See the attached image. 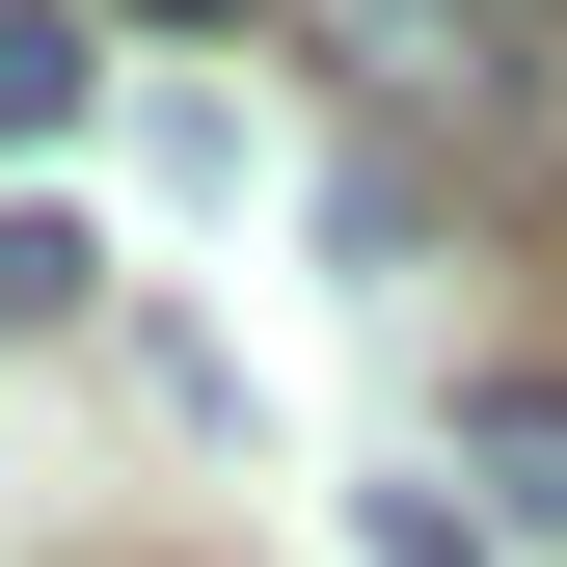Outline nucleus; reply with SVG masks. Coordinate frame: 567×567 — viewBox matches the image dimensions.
Returning a JSON list of instances; mask_svg holds the SVG:
<instances>
[{
	"label": "nucleus",
	"instance_id": "f257e3e1",
	"mask_svg": "<svg viewBox=\"0 0 567 567\" xmlns=\"http://www.w3.org/2000/svg\"><path fill=\"white\" fill-rule=\"evenodd\" d=\"M82 82H109L82 0H0V163H28V135H82Z\"/></svg>",
	"mask_w": 567,
	"mask_h": 567
},
{
	"label": "nucleus",
	"instance_id": "f03ea898",
	"mask_svg": "<svg viewBox=\"0 0 567 567\" xmlns=\"http://www.w3.org/2000/svg\"><path fill=\"white\" fill-rule=\"evenodd\" d=\"M82 270H109V244L54 217V189H0V324H82Z\"/></svg>",
	"mask_w": 567,
	"mask_h": 567
},
{
	"label": "nucleus",
	"instance_id": "7ed1b4c3",
	"mask_svg": "<svg viewBox=\"0 0 567 567\" xmlns=\"http://www.w3.org/2000/svg\"><path fill=\"white\" fill-rule=\"evenodd\" d=\"M486 486H514V540H567V405H514V433H486Z\"/></svg>",
	"mask_w": 567,
	"mask_h": 567
},
{
	"label": "nucleus",
	"instance_id": "20e7f679",
	"mask_svg": "<svg viewBox=\"0 0 567 567\" xmlns=\"http://www.w3.org/2000/svg\"><path fill=\"white\" fill-rule=\"evenodd\" d=\"M109 28H217V0H109Z\"/></svg>",
	"mask_w": 567,
	"mask_h": 567
}]
</instances>
